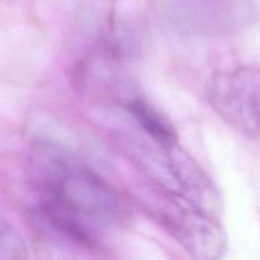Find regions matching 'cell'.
I'll return each instance as SVG.
<instances>
[{"instance_id": "cell-1", "label": "cell", "mask_w": 260, "mask_h": 260, "mask_svg": "<svg viewBox=\"0 0 260 260\" xmlns=\"http://www.w3.org/2000/svg\"><path fill=\"white\" fill-rule=\"evenodd\" d=\"M28 173L38 197L33 215L68 240L94 245L99 230L118 217L119 201L111 185L62 145L36 142Z\"/></svg>"}, {"instance_id": "cell-2", "label": "cell", "mask_w": 260, "mask_h": 260, "mask_svg": "<svg viewBox=\"0 0 260 260\" xmlns=\"http://www.w3.org/2000/svg\"><path fill=\"white\" fill-rule=\"evenodd\" d=\"M137 200L194 260H221L228 239L217 218L208 215L178 193L160 185H145Z\"/></svg>"}, {"instance_id": "cell-3", "label": "cell", "mask_w": 260, "mask_h": 260, "mask_svg": "<svg viewBox=\"0 0 260 260\" xmlns=\"http://www.w3.org/2000/svg\"><path fill=\"white\" fill-rule=\"evenodd\" d=\"M210 101L221 118L260 147V69L241 68L213 79Z\"/></svg>"}, {"instance_id": "cell-4", "label": "cell", "mask_w": 260, "mask_h": 260, "mask_svg": "<svg viewBox=\"0 0 260 260\" xmlns=\"http://www.w3.org/2000/svg\"><path fill=\"white\" fill-rule=\"evenodd\" d=\"M123 107L152 145L161 150H169L178 145L177 132L172 123L145 99L139 96L129 98Z\"/></svg>"}, {"instance_id": "cell-5", "label": "cell", "mask_w": 260, "mask_h": 260, "mask_svg": "<svg viewBox=\"0 0 260 260\" xmlns=\"http://www.w3.org/2000/svg\"><path fill=\"white\" fill-rule=\"evenodd\" d=\"M0 260H29L22 234L10 221L0 216Z\"/></svg>"}]
</instances>
